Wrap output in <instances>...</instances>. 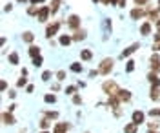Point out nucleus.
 <instances>
[{
	"instance_id": "obj_48",
	"label": "nucleus",
	"mask_w": 160,
	"mask_h": 133,
	"mask_svg": "<svg viewBox=\"0 0 160 133\" xmlns=\"http://www.w3.org/2000/svg\"><path fill=\"white\" fill-rule=\"evenodd\" d=\"M102 4H104V6H108V4H111L109 0H102Z\"/></svg>"
},
{
	"instance_id": "obj_33",
	"label": "nucleus",
	"mask_w": 160,
	"mask_h": 133,
	"mask_svg": "<svg viewBox=\"0 0 160 133\" xmlns=\"http://www.w3.org/2000/svg\"><path fill=\"white\" fill-rule=\"evenodd\" d=\"M51 77H53V73H51V71H44V73H42V80H44V82H48Z\"/></svg>"
},
{
	"instance_id": "obj_1",
	"label": "nucleus",
	"mask_w": 160,
	"mask_h": 133,
	"mask_svg": "<svg viewBox=\"0 0 160 133\" xmlns=\"http://www.w3.org/2000/svg\"><path fill=\"white\" fill-rule=\"evenodd\" d=\"M102 90H104V93H106L108 97H118V91H120L118 84L115 80H106L102 84Z\"/></svg>"
},
{
	"instance_id": "obj_46",
	"label": "nucleus",
	"mask_w": 160,
	"mask_h": 133,
	"mask_svg": "<svg viewBox=\"0 0 160 133\" xmlns=\"http://www.w3.org/2000/svg\"><path fill=\"white\" fill-rule=\"evenodd\" d=\"M51 90H53V91H58L60 86H58V84H53V88H51Z\"/></svg>"
},
{
	"instance_id": "obj_53",
	"label": "nucleus",
	"mask_w": 160,
	"mask_h": 133,
	"mask_svg": "<svg viewBox=\"0 0 160 133\" xmlns=\"http://www.w3.org/2000/svg\"><path fill=\"white\" fill-rule=\"evenodd\" d=\"M40 133H49V131H40Z\"/></svg>"
},
{
	"instance_id": "obj_35",
	"label": "nucleus",
	"mask_w": 160,
	"mask_h": 133,
	"mask_svg": "<svg viewBox=\"0 0 160 133\" xmlns=\"http://www.w3.org/2000/svg\"><path fill=\"white\" fill-rule=\"evenodd\" d=\"M148 2H149V0H135V6H137V8H144Z\"/></svg>"
},
{
	"instance_id": "obj_28",
	"label": "nucleus",
	"mask_w": 160,
	"mask_h": 133,
	"mask_svg": "<svg viewBox=\"0 0 160 133\" xmlns=\"http://www.w3.org/2000/svg\"><path fill=\"white\" fill-rule=\"evenodd\" d=\"M55 77H57V80H58V82L66 80V71H64V69H60V71L55 73Z\"/></svg>"
},
{
	"instance_id": "obj_12",
	"label": "nucleus",
	"mask_w": 160,
	"mask_h": 133,
	"mask_svg": "<svg viewBox=\"0 0 160 133\" xmlns=\"http://www.w3.org/2000/svg\"><path fill=\"white\" fill-rule=\"evenodd\" d=\"M69 130V124L68 122H57L53 126V133H66Z\"/></svg>"
},
{
	"instance_id": "obj_56",
	"label": "nucleus",
	"mask_w": 160,
	"mask_h": 133,
	"mask_svg": "<svg viewBox=\"0 0 160 133\" xmlns=\"http://www.w3.org/2000/svg\"><path fill=\"white\" fill-rule=\"evenodd\" d=\"M158 31H160V28H158Z\"/></svg>"
},
{
	"instance_id": "obj_43",
	"label": "nucleus",
	"mask_w": 160,
	"mask_h": 133,
	"mask_svg": "<svg viewBox=\"0 0 160 133\" xmlns=\"http://www.w3.org/2000/svg\"><path fill=\"white\" fill-rule=\"evenodd\" d=\"M158 128V124L157 122H149V130H157Z\"/></svg>"
},
{
	"instance_id": "obj_20",
	"label": "nucleus",
	"mask_w": 160,
	"mask_h": 133,
	"mask_svg": "<svg viewBox=\"0 0 160 133\" xmlns=\"http://www.w3.org/2000/svg\"><path fill=\"white\" fill-rule=\"evenodd\" d=\"M69 69L73 73H82V71H84V66H82L80 62H73V64L69 66Z\"/></svg>"
},
{
	"instance_id": "obj_14",
	"label": "nucleus",
	"mask_w": 160,
	"mask_h": 133,
	"mask_svg": "<svg viewBox=\"0 0 160 133\" xmlns=\"http://www.w3.org/2000/svg\"><path fill=\"white\" fill-rule=\"evenodd\" d=\"M118 99H120V102H129L131 100V91L129 90H120L118 91Z\"/></svg>"
},
{
	"instance_id": "obj_23",
	"label": "nucleus",
	"mask_w": 160,
	"mask_h": 133,
	"mask_svg": "<svg viewBox=\"0 0 160 133\" xmlns=\"http://www.w3.org/2000/svg\"><path fill=\"white\" fill-rule=\"evenodd\" d=\"M60 2H62V0H51V15H55V13L58 11Z\"/></svg>"
},
{
	"instance_id": "obj_50",
	"label": "nucleus",
	"mask_w": 160,
	"mask_h": 133,
	"mask_svg": "<svg viewBox=\"0 0 160 133\" xmlns=\"http://www.w3.org/2000/svg\"><path fill=\"white\" fill-rule=\"evenodd\" d=\"M17 2H20V4H24V2H28V0H17Z\"/></svg>"
},
{
	"instance_id": "obj_51",
	"label": "nucleus",
	"mask_w": 160,
	"mask_h": 133,
	"mask_svg": "<svg viewBox=\"0 0 160 133\" xmlns=\"http://www.w3.org/2000/svg\"><path fill=\"white\" fill-rule=\"evenodd\" d=\"M44 2H46V0H38V4H44Z\"/></svg>"
},
{
	"instance_id": "obj_36",
	"label": "nucleus",
	"mask_w": 160,
	"mask_h": 133,
	"mask_svg": "<svg viewBox=\"0 0 160 133\" xmlns=\"http://www.w3.org/2000/svg\"><path fill=\"white\" fill-rule=\"evenodd\" d=\"M73 104H77V106L82 104V97H80V95H73Z\"/></svg>"
},
{
	"instance_id": "obj_34",
	"label": "nucleus",
	"mask_w": 160,
	"mask_h": 133,
	"mask_svg": "<svg viewBox=\"0 0 160 133\" xmlns=\"http://www.w3.org/2000/svg\"><path fill=\"white\" fill-rule=\"evenodd\" d=\"M66 93H68V95H77V88H75V86H68V88H66Z\"/></svg>"
},
{
	"instance_id": "obj_6",
	"label": "nucleus",
	"mask_w": 160,
	"mask_h": 133,
	"mask_svg": "<svg viewBox=\"0 0 160 133\" xmlns=\"http://www.w3.org/2000/svg\"><path fill=\"white\" fill-rule=\"evenodd\" d=\"M49 13H51L49 6H40V11H38V15H37L38 22H46L48 20V17H49Z\"/></svg>"
},
{
	"instance_id": "obj_24",
	"label": "nucleus",
	"mask_w": 160,
	"mask_h": 133,
	"mask_svg": "<svg viewBox=\"0 0 160 133\" xmlns=\"http://www.w3.org/2000/svg\"><path fill=\"white\" fill-rule=\"evenodd\" d=\"M8 60H9V64L17 66V64H18V53H17V51H13V53L9 55V59H8Z\"/></svg>"
},
{
	"instance_id": "obj_2",
	"label": "nucleus",
	"mask_w": 160,
	"mask_h": 133,
	"mask_svg": "<svg viewBox=\"0 0 160 133\" xmlns=\"http://www.w3.org/2000/svg\"><path fill=\"white\" fill-rule=\"evenodd\" d=\"M113 68H115V60L113 59H104V60L100 62L98 71H100V75H109L113 71Z\"/></svg>"
},
{
	"instance_id": "obj_10",
	"label": "nucleus",
	"mask_w": 160,
	"mask_h": 133,
	"mask_svg": "<svg viewBox=\"0 0 160 133\" xmlns=\"http://www.w3.org/2000/svg\"><path fill=\"white\" fill-rule=\"evenodd\" d=\"M148 80H149L151 88H158V86H160L158 73H153V71H149V73H148Z\"/></svg>"
},
{
	"instance_id": "obj_15",
	"label": "nucleus",
	"mask_w": 160,
	"mask_h": 133,
	"mask_svg": "<svg viewBox=\"0 0 160 133\" xmlns=\"http://www.w3.org/2000/svg\"><path fill=\"white\" fill-rule=\"evenodd\" d=\"M140 35H144V37L151 35V22L149 20H146L142 26H140Z\"/></svg>"
},
{
	"instance_id": "obj_54",
	"label": "nucleus",
	"mask_w": 160,
	"mask_h": 133,
	"mask_svg": "<svg viewBox=\"0 0 160 133\" xmlns=\"http://www.w3.org/2000/svg\"><path fill=\"white\" fill-rule=\"evenodd\" d=\"M158 8H160V0H158Z\"/></svg>"
},
{
	"instance_id": "obj_21",
	"label": "nucleus",
	"mask_w": 160,
	"mask_h": 133,
	"mask_svg": "<svg viewBox=\"0 0 160 133\" xmlns=\"http://www.w3.org/2000/svg\"><path fill=\"white\" fill-rule=\"evenodd\" d=\"M29 57H31V59L40 57V48H38V46H29Z\"/></svg>"
},
{
	"instance_id": "obj_3",
	"label": "nucleus",
	"mask_w": 160,
	"mask_h": 133,
	"mask_svg": "<svg viewBox=\"0 0 160 133\" xmlns=\"http://www.w3.org/2000/svg\"><path fill=\"white\" fill-rule=\"evenodd\" d=\"M148 13H149V9H146V8H133L129 15H131L133 20H138V18H142V17H146Z\"/></svg>"
},
{
	"instance_id": "obj_31",
	"label": "nucleus",
	"mask_w": 160,
	"mask_h": 133,
	"mask_svg": "<svg viewBox=\"0 0 160 133\" xmlns=\"http://www.w3.org/2000/svg\"><path fill=\"white\" fill-rule=\"evenodd\" d=\"M24 86H28V79H22L20 77L18 80H17V88H24Z\"/></svg>"
},
{
	"instance_id": "obj_42",
	"label": "nucleus",
	"mask_w": 160,
	"mask_h": 133,
	"mask_svg": "<svg viewBox=\"0 0 160 133\" xmlns=\"http://www.w3.org/2000/svg\"><path fill=\"white\" fill-rule=\"evenodd\" d=\"M11 9H13V6H11V4H6V6H4V11H6V13H9Z\"/></svg>"
},
{
	"instance_id": "obj_11",
	"label": "nucleus",
	"mask_w": 160,
	"mask_h": 133,
	"mask_svg": "<svg viewBox=\"0 0 160 133\" xmlns=\"http://www.w3.org/2000/svg\"><path fill=\"white\" fill-rule=\"evenodd\" d=\"M2 122L6 124V126H13V124L17 122V120H15L13 113H9V111H4V113H2Z\"/></svg>"
},
{
	"instance_id": "obj_41",
	"label": "nucleus",
	"mask_w": 160,
	"mask_h": 133,
	"mask_svg": "<svg viewBox=\"0 0 160 133\" xmlns=\"http://www.w3.org/2000/svg\"><path fill=\"white\" fill-rule=\"evenodd\" d=\"M153 40H155V42H160V31H157V33L153 35Z\"/></svg>"
},
{
	"instance_id": "obj_45",
	"label": "nucleus",
	"mask_w": 160,
	"mask_h": 133,
	"mask_svg": "<svg viewBox=\"0 0 160 133\" xmlns=\"http://www.w3.org/2000/svg\"><path fill=\"white\" fill-rule=\"evenodd\" d=\"M33 90H35V88H33L31 84H29V86H26V91H28V93H33Z\"/></svg>"
},
{
	"instance_id": "obj_52",
	"label": "nucleus",
	"mask_w": 160,
	"mask_h": 133,
	"mask_svg": "<svg viewBox=\"0 0 160 133\" xmlns=\"http://www.w3.org/2000/svg\"><path fill=\"white\" fill-rule=\"evenodd\" d=\"M93 2H102V0H93Z\"/></svg>"
},
{
	"instance_id": "obj_49",
	"label": "nucleus",
	"mask_w": 160,
	"mask_h": 133,
	"mask_svg": "<svg viewBox=\"0 0 160 133\" xmlns=\"http://www.w3.org/2000/svg\"><path fill=\"white\" fill-rule=\"evenodd\" d=\"M148 133H158L157 130H148Z\"/></svg>"
},
{
	"instance_id": "obj_30",
	"label": "nucleus",
	"mask_w": 160,
	"mask_h": 133,
	"mask_svg": "<svg viewBox=\"0 0 160 133\" xmlns=\"http://www.w3.org/2000/svg\"><path fill=\"white\" fill-rule=\"evenodd\" d=\"M40 8H37V6H29L28 8V15H38Z\"/></svg>"
},
{
	"instance_id": "obj_26",
	"label": "nucleus",
	"mask_w": 160,
	"mask_h": 133,
	"mask_svg": "<svg viewBox=\"0 0 160 133\" xmlns=\"http://www.w3.org/2000/svg\"><path fill=\"white\" fill-rule=\"evenodd\" d=\"M46 115V119H49V120H57L58 119V111H44Z\"/></svg>"
},
{
	"instance_id": "obj_8",
	"label": "nucleus",
	"mask_w": 160,
	"mask_h": 133,
	"mask_svg": "<svg viewBox=\"0 0 160 133\" xmlns=\"http://www.w3.org/2000/svg\"><path fill=\"white\" fill-rule=\"evenodd\" d=\"M68 26H69L73 31L80 29V17L78 15H69V18H68Z\"/></svg>"
},
{
	"instance_id": "obj_27",
	"label": "nucleus",
	"mask_w": 160,
	"mask_h": 133,
	"mask_svg": "<svg viewBox=\"0 0 160 133\" xmlns=\"http://www.w3.org/2000/svg\"><path fill=\"white\" fill-rule=\"evenodd\" d=\"M44 100H46L48 104H55V102H57V97H55L53 93H48V95L44 97Z\"/></svg>"
},
{
	"instance_id": "obj_39",
	"label": "nucleus",
	"mask_w": 160,
	"mask_h": 133,
	"mask_svg": "<svg viewBox=\"0 0 160 133\" xmlns=\"http://www.w3.org/2000/svg\"><path fill=\"white\" fill-rule=\"evenodd\" d=\"M97 75H100L98 69H91V71H89V77H91V79H93V77H97Z\"/></svg>"
},
{
	"instance_id": "obj_17",
	"label": "nucleus",
	"mask_w": 160,
	"mask_h": 133,
	"mask_svg": "<svg viewBox=\"0 0 160 133\" xmlns=\"http://www.w3.org/2000/svg\"><path fill=\"white\" fill-rule=\"evenodd\" d=\"M137 131H138V126L135 122H129L124 126V133H137Z\"/></svg>"
},
{
	"instance_id": "obj_16",
	"label": "nucleus",
	"mask_w": 160,
	"mask_h": 133,
	"mask_svg": "<svg viewBox=\"0 0 160 133\" xmlns=\"http://www.w3.org/2000/svg\"><path fill=\"white\" fill-rule=\"evenodd\" d=\"M58 42H60V46H69L71 42H73V37L71 35H60Z\"/></svg>"
},
{
	"instance_id": "obj_44",
	"label": "nucleus",
	"mask_w": 160,
	"mask_h": 133,
	"mask_svg": "<svg viewBox=\"0 0 160 133\" xmlns=\"http://www.w3.org/2000/svg\"><path fill=\"white\" fill-rule=\"evenodd\" d=\"M15 110H17V106H15V104H11L9 108H8V111H9V113H13Z\"/></svg>"
},
{
	"instance_id": "obj_13",
	"label": "nucleus",
	"mask_w": 160,
	"mask_h": 133,
	"mask_svg": "<svg viewBox=\"0 0 160 133\" xmlns=\"http://www.w3.org/2000/svg\"><path fill=\"white\" fill-rule=\"evenodd\" d=\"M86 35H88V33H86V29H82V28H80V29H77L75 33H73V42L84 40V38H86Z\"/></svg>"
},
{
	"instance_id": "obj_4",
	"label": "nucleus",
	"mask_w": 160,
	"mask_h": 133,
	"mask_svg": "<svg viewBox=\"0 0 160 133\" xmlns=\"http://www.w3.org/2000/svg\"><path fill=\"white\" fill-rule=\"evenodd\" d=\"M60 29V22H53V24H49L48 28H46V38H53L57 33H58Z\"/></svg>"
},
{
	"instance_id": "obj_25",
	"label": "nucleus",
	"mask_w": 160,
	"mask_h": 133,
	"mask_svg": "<svg viewBox=\"0 0 160 133\" xmlns=\"http://www.w3.org/2000/svg\"><path fill=\"white\" fill-rule=\"evenodd\" d=\"M149 97L153 99V100H158V99H160V91H158V88H151Z\"/></svg>"
},
{
	"instance_id": "obj_40",
	"label": "nucleus",
	"mask_w": 160,
	"mask_h": 133,
	"mask_svg": "<svg viewBox=\"0 0 160 133\" xmlns=\"http://www.w3.org/2000/svg\"><path fill=\"white\" fill-rule=\"evenodd\" d=\"M6 88H8V82L2 80V82H0V90H2V91H6Z\"/></svg>"
},
{
	"instance_id": "obj_32",
	"label": "nucleus",
	"mask_w": 160,
	"mask_h": 133,
	"mask_svg": "<svg viewBox=\"0 0 160 133\" xmlns=\"http://www.w3.org/2000/svg\"><path fill=\"white\" fill-rule=\"evenodd\" d=\"M42 55H40V57H37V59H33V66H35V68H40V66H42Z\"/></svg>"
},
{
	"instance_id": "obj_9",
	"label": "nucleus",
	"mask_w": 160,
	"mask_h": 133,
	"mask_svg": "<svg viewBox=\"0 0 160 133\" xmlns=\"http://www.w3.org/2000/svg\"><path fill=\"white\" fill-rule=\"evenodd\" d=\"M149 66H151V71H153V73H160V57L157 55V53L151 57Z\"/></svg>"
},
{
	"instance_id": "obj_29",
	"label": "nucleus",
	"mask_w": 160,
	"mask_h": 133,
	"mask_svg": "<svg viewBox=\"0 0 160 133\" xmlns=\"http://www.w3.org/2000/svg\"><path fill=\"white\" fill-rule=\"evenodd\" d=\"M133 69H135V60H131V59H129V60L126 62V71L131 73Z\"/></svg>"
},
{
	"instance_id": "obj_19",
	"label": "nucleus",
	"mask_w": 160,
	"mask_h": 133,
	"mask_svg": "<svg viewBox=\"0 0 160 133\" xmlns=\"http://www.w3.org/2000/svg\"><path fill=\"white\" fill-rule=\"evenodd\" d=\"M38 126H40V130H42V131H48V130L51 128V120H49V119H42V120L38 122Z\"/></svg>"
},
{
	"instance_id": "obj_37",
	"label": "nucleus",
	"mask_w": 160,
	"mask_h": 133,
	"mask_svg": "<svg viewBox=\"0 0 160 133\" xmlns=\"http://www.w3.org/2000/svg\"><path fill=\"white\" fill-rule=\"evenodd\" d=\"M151 49H153L155 53H158V51H160V42H155V44L151 46Z\"/></svg>"
},
{
	"instance_id": "obj_5",
	"label": "nucleus",
	"mask_w": 160,
	"mask_h": 133,
	"mask_svg": "<svg viewBox=\"0 0 160 133\" xmlns=\"http://www.w3.org/2000/svg\"><path fill=\"white\" fill-rule=\"evenodd\" d=\"M137 49H140V44H138V42H135V44H131L129 48H126L124 51L120 53V59H128V57H131V55L137 51Z\"/></svg>"
},
{
	"instance_id": "obj_7",
	"label": "nucleus",
	"mask_w": 160,
	"mask_h": 133,
	"mask_svg": "<svg viewBox=\"0 0 160 133\" xmlns=\"http://www.w3.org/2000/svg\"><path fill=\"white\" fill-rule=\"evenodd\" d=\"M131 122H135L137 126H140V124H144V120H146V113L140 111V110H137V111H133V115H131Z\"/></svg>"
},
{
	"instance_id": "obj_18",
	"label": "nucleus",
	"mask_w": 160,
	"mask_h": 133,
	"mask_svg": "<svg viewBox=\"0 0 160 133\" xmlns=\"http://www.w3.org/2000/svg\"><path fill=\"white\" fill-rule=\"evenodd\" d=\"M22 40L28 42V44H31V42L35 40V35H33L31 31H24V33H22Z\"/></svg>"
},
{
	"instance_id": "obj_55",
	"label": "nucleus",
	"mask_w": 160,
	"mask_h": 133,
	"mask_svg": "<svg viewBox=\"0 0 160 133\" xmlns=\"http://www.w3.org/2000/svg\"><path fill=\"white\" fill-rule=\"evenodd\" d=\"M86 133H89V131H86Z\"/></svg>"
},
{
	"instance_id": "obj_38",
	"label": "nucleus",
	"mask_w": 160,
	"mask_h": 133,
	"mask_svg": "<svg viewBox=\"0 0 160 133\" xmlns=\"http://www.w3.org/2000/svg\"><path fill=\"white\" fill-rule=\"evenodd\" d=\"M149 115L151 117H160V110H151Z\"/></svg>"
},
{
	"instance_id": "obj_22",
	"label": "nucleus",
	"mask_w": 160,
	"mask_h": 133,
	"mask_svg": "<svg viewBox=\"0 0 160 133\" xmlns=\"http://www.w3.org/2000/svg\"><path fill=\"white\" fill-rule=\"evenodd\" d=\"M91 57H93V51L91 49H82L80 51V59L82 60H91Z\"/></svg>"
},
{
	"instance_id": "obj_47",
	"label": "nucleus",
	"mask_w": 160,
	"mask_h": 133,
	"mask_svg": "<svg viewBox=\"0 0 160 133\" xmlns=\"http://www.w3.org/2000/svg\"><path fill=\"white\" fill-rule=\"evenodd\" d=\"M126 6V0H120V4H118V8H124Z\"/></svg>"
}]
</instances>
